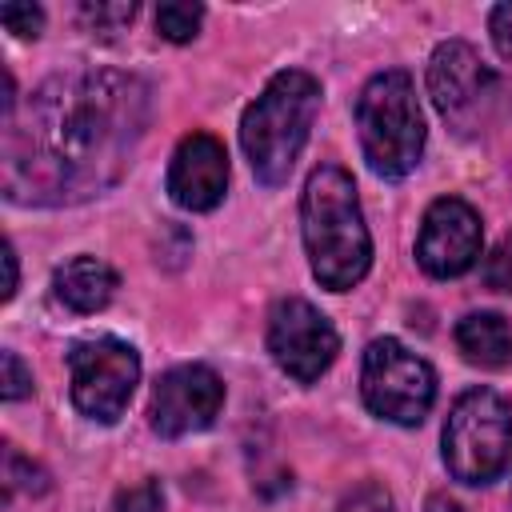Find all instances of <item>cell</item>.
Masks as SVG:
<instances>
[{
    "label": "cell",
    "instance_id": "obj_1",
    "mask_svg": "<svg viewBox=\"0 0 512 512\" xmlns=\"http://www.w3.org/2000/svg\"><path fill=\"white\" fill-rule=\"evenodd\" d=\"M152 120V88L120 68L48 76L0 132V188L24 208H68L108 192Z\"/></svg>",
    "mask_w": 512,
    "mask_h": 512
},
{
    "label": "cell",
    "instance_id": "obj_2",
    "mask_svg": "<svg viewBox=\"0 0 512 512\" xmlns=\"http://www.w3.org/2000/svg\"><path fill=\"white\" fill-rule=\"evenodd\" d=\"M300 232L312 276L328 292L356 288L372 268V236L360 212L352 176L340 164H320L304 180Z\"/></svg>",
    "mask_w": 512,
    "mask_h": 512
},
{
    "label": "cell",
    "instance_id": "obj_3",
    "mask_svg": "<svg viewBox=\"0 0 512 512\" xmlns=\"http://www.w3.org/2000/svg\"><path fill=\"white\" fill-rule=\"evenodd\" d=\"M320 108V84L316 76L288 68L276 72L264 92L244 108L240 116V148L252 164V176L264 188H280L308 144L312 120Z\"/></svg>",
    "mask_w": 512,
    "mask_h": 512
},
{
    "label": "cell",
    "instance_id": "obj_4",
    "mask_svg": "<svg viewBox=\"0 0 512 512\" xmlns=\"http://www.w3.org/2000/svg\"><path fill=\"white\" fill-rule=\"evenodd\" d=\"M356 128L368 168L380 180L408 176L424 156V116L408 72H376L356 96Z\"/></svg>",
    "mask_w": 512,
    "mask_h": 512
},
{
    "label": "cell",
    "instance_id": "obj_5",
    "mask_svg": "<svg viewBox=\"0 0 512 512\" xmlns=\"http://www.w3.org/2000/svg\"><path fill=\"white\" fill-rule=\"evenodd\" d=\"M444 464L460 484H492L512 460V412L492 388H468L444 420Z\"/></svg>",
    "mask_w": 512,
    "mask_h": 512
},
{
    "label": "cell",
    "instance_id": "obj_6",
    "mask_svg": "<svg viewBox=\"0 0 512 512\" xmlns=\"http://www.w3.org/2000/svg\"><path fill=\"white\" fill-rule=\"evenodd\" d=\"M360 396L372 416L412 428L432 412L436 400V372L424 356L404 348L392 336H380L364 348L360 364Z\"/></svg>",
    "mask_w": 512,
    "mask_h": 512
},
{
    "label": "cell",
    "instance_id": "obj_7",
    "mask_svg": "<svg viewBox=\"0 0 512 512\" xmlns=\"http://www.w3.org/2000/svg\"><path fill=\"white\" fill-rule=\"evenodd\" d=\"M428 96L460 136H480L492 120L500 80L464 40H444L428 60Z\"/></svg>",
    "mask_w": 512,
    "mask_h": 512
},
{
    "label": "cell",
    "instance_id": "obj_8",
    "mask_svg": "<svg viewBox=\"0 0 512 512\" xmlns=\"http://www.w3.org/2000/svg\"><path fill=\"white\" fill-rule=\"evenodd\" d=\"M68 376H72V404L96 424H116L136 392L140 380V356L132 344L116 336L80 340L68 352Z\"/></svg>",
    "mask_w": 512,
    "mask_h": 512
},
{
    "label": "cell",
    "instance_id": "obj_9",
    "mask_svg": "<svg viewBox=\"0 0 512 512\" xmlns=\"http://www.w3.org/2000/svg\"><path fill=\"white\" fill-rule=\"evenodd\" d=\"M268 352L284 376H292L296 384H316L332 368L340 336L316 304L288 296L268 312Z\"/></svg>",
    "mask_w": 512,
    "mask_h": 512
},
{
    "label": "cell",
    "instance_id": "obj_10",
    "mask_svg": "<svg viewBox=\"0 0 512 512\" xmlns=\"http://www.w3.org/2000/svg\"><path fill=\"white\" fill-rule=\"evenodd\" d=\"M224 404V384L204 364H180L168 368L148 400V424L164 440H180L192 432H204Z\"/></svg>",
    "mask_w": 512,
    "mask_h": 512
},
{
    "label": "cell",
    "instance_id": "obj_11",
    "mask_svg": "<svg viewBox=\"0 0 512 512\" xmlns=\"http://www.w3.org/2000/svg\"><path fill=\"white\" fill-rule=\"evenodd\" d=\"M480 244H484V224L476 208L460 196H440L428 204L420 220L416 260L428 276L452 280V276H464L480 260Z\"/></svg>",
    "mask_w": 512,
    "mask_h": 512
},
{
    "label": "cell",
    "instance_id": "obj_12",
    "mask_svg": "<svg viewBox=\"0 0 512 512\" xmlns=\"http://www.w3.org/2000/svg\"><path fill=\"white\" fill-rule=\"evenodd\" d=\"M228 192V152L216 136L192 132L176 144L168 164V196L184 212H212Z\"/></svg>",
    "mask_w": 512,
    "mask_h": 512
},
{
    "label": "cell",
    "instance_id": "obj_13",
    "mask_svg": "<svg viewBox=\"0 0 512 512\" xmlns=\"http://www.w3.org/2000/svg\"><path fill=\"white\" fill-rule=\"evenodd\" d=\"M120 276L96 256H72L52 276V296L72 312H100L116 296Z\"/></svg>",
    "mask_w": 512,
    "mask_h": 512
},
{
    "label": "cell",
    "instance_id": "obj_14",
    "mask_svg": "<svg viewBox=\"0 0 512 512\" xmlns=\"http://www.w3.org/2000/svg\"><path fill=\"white\" fill-rule=\"evenodd\" d=\"M456 348L476 368H504L512 360V324L500 312H468L456 324Z\"/></svg>",
    "mask_w": 512,
    "mask_h": 512
},
{
    "label": "cell",
    "instance_id": "obj_15",
    "mask_svg": "<svg viewBox=\"0 0 512 512\" xmlns=\"http://www.w3.org/2000/svg\"><path fill=\"white\" fill-rule=\"evenodd\" d=\"M200 20H204V8H200V4H180V0H172V4H160V8H156V28H160V36L172 40V44H188V40L200 32Z\"/></svg>",
    "mask_w": 512,
    "mask_h": 512
},
{
    "label": "cell",
    "instance_id": "obj_16",
    "mask_svg": "<svg viewBox=\"0 0 512 512\" xmlns=\"http://www.w3.org/2000/svg\"><path fill=\"white\" fill-rule=\"evenodd\" d=\"M28 492V496H40V492H48V472L40 468V464H32V460H24L12 444L4 448V492L12 496V492Z\"/></svg>",
    "mask_w": 512,
    "mask_h": 512
},
{
    "label": "cell",
    "instance_id": "obj_17",
    "mask_svg": "<svg viewBox=\"0 0 512 512\" xmlns=\"http://www.w3.org/2000/svg\"><path fill=\"white\" fill-rule=\"evenodd\" d=\"M480 276H484L488 288H496V292H512V232L500 236V244L484 256Z\"/></svg>",
    "mask_w": 512,
    "mask_h": 512
},
{
    "label": "cell",
    "instance_id": "obj_18",
    "mask_svg": "<svg viewBox=\"0 0 512 512\" xmlns=\"http://www.w3.org/2000/svg\"><path fill=\"white\" fill-rule=\"evenodd\" d=\"M80 16L88 20L92 32H120L124 24H132L136 4H132V0H128V4H84Z\"/></svg>",
    "mask_w": 512,
    "mask_h": 512
},
{
    "label": "cell",
    "instance_id": "obj_19",
    "mask_svg": "<svg viewBox=\"0 0 512 512\" xmlns=\"http://www.w3.org/2000/svg\"><path fill=\"white\" fill-rule=\"evenodd\" d=\"M0 20H4V28L12 32V36H20V40H28V36H40V28H44V12L36 8V4H0Z\"/></svg>",
    "mask_w": 512,
    "mask_h": 512
},
{
    "label": "cell",
    "instance_id": "obj_20",
    "mask_svg": "<svg viewBox=\"0 0 512 512\" xmlns=\"http://www.w3.org/2000/svg\"><path fill=\"white\" fill-rule=\"evenodd\" d=\"M160 504H164L160 480H140L116 496V512H160Z\"/></svg>",
    "mask_w": 512,
    "mask_h": 512
},
{
    "label": "cell",
    "instance_id": "obj_21",
    "mask_svg": "<svg viewBox=\"0 0 512 512\" xmlns=\"http://www.w3.org/2000/svg\"><path fill=\"white\" fill-rule=\"evenodd\" d=\"M336 512H392V496H388V488L384 484H360V488H352L344 500H340V508Z\"/></svg>",
    "mask_w": 512,
    "mask_h": 512
},
{
    "label": "cell",
    "instance_id": "obj_22",
    "mask_svg": "<svg viewBox=\"0 0 512 512\" xmlns=\"http://www.w3.org/2000/svg\"><path fill=\"white\" fill-rule=\"evenodd\" d=\"M0 384H4V388H0L4 400H24V396H32V372L24 368V360H20L12 348L4 352V380H0Z\"/></svg>",
    "mask_w": 512,
    "mask_h": 512
},
{
    "label": "cell",
    "instance_id": "obj_23",
    "mask_svg": "<svg viewBox=\"0 0 512 512\" xmlns=\"http://www.w3.org/2000/svg\"><path fill=\"white\" fill-rule=\"evenodd\" d=\"M488 32H492V44L500 52V60L512 64V4H496L492 16H488Z\"/></svg>",
    "mask_w": 512,
    "mask_h": 512
},
{
    "label": "cell",
    "instance_id": "obj_24",
    "mask_svg": "<svg viewBox=\"0 0 512 512\" xmlns=\"http://www.w3.org/2000/svg\"><path fill=\"white\" fill-rule=\"evenodd\" d=\"M16 284H20V268H16V248L4 244V300L16 296Z\"/></svg>",
    "mask_w": 512,
    "mask_h": 512
},
{
    "label": "cell",
    "instance_id": "obj_25",
    "mask_svg": "<svg viewBox=\"0 0 512 512\" xmlns=\"http://www.w3.org/2000/svg\"><path fill=\"white\" fill-rule=\"evenodd\" d=\"M424 512H460V504L452 496H444V492H432L428 504H424Z\"/></svg>",
    "mask_w": 512,
    "mask_h": 512
}]
</instances>
